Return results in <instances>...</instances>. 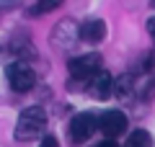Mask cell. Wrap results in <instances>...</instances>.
<instances>
[{
    "instance_id": "6da1fadb",
    "label": "cell",
    "mask_w": 155,
    "mask_h": 147,
    "mask_svg": "<svg viewBox=\"0 0 155 147\" xmlns=\"http://www.w3.org/2000/svg\"><path fill=\"white\" fill-rule=\"evenodd\" d=\"M47 129V111L41 106H31V109L21 111L18 116V124H16V139L18 142H31L44 137Z\"/></svg>"
},
{
    "instance_id": "7a4b0ae2",
    "label": "cell",
    "mask_w": 155,
    "mask_h": 147,
    "mask_svg": "<svg viewBox=\"0 0 155 147\" xmlns=\"http://www.w3.org/2000/svg\"><path fill=\"white\" fill-rule=\"evenodd\" d=\"M67 72L72 75V80L83 83V80H93L96 75L101 72V54L91 52V54H78L67 60Z\"/></svg>"
},
{
    "instance_id": "3957f363",
    "label": "cell",
    "mask_w": 155,
    "mask_h": 147,
    "mask_svg": "<svg viewBox=\"0 0 155 147\" xmlns=\"http://www.w3.org/2000/svg\"><path fill=\"white\" fill-rule=\"evenodd\" d=\"M98 129V116L83 111V114L72 116L70 126H67V137H70V145H83L88 142V137H93V132Z\"/></svg>"
},
{
    "instance_id": "277c9868",
    "label": "cell",
    "mask_w": 155,
    "mask_h": 147,
    "mask_svg": "<svg viewBox=\"0 0 155 147\" xmlns=\"http://www.w3.org/2000/svg\"><path fill=\"white\" fill-rule=\"evenodd\" d=\"M5 75H8V83H11V88L16 93H26L34 88V83H36V75H34V70L28 65H23V62H13V65L5 67Z\"/></svg>"
},
{
    "instance_id": "5b68a950",
    "label": "cell",
    "mask_w": 155,
    "mask_h": 147,
    "mask_svg": "<svg viewBox=\"0 0 155 147\" xmlns=\"http://www.w3.org/2000/svg\"><path fill=\"white\" fill-rule=\"evenodd\" d=\"M98 129L104 132L109 139H114V137H119V134L127 132V116H124L122 111H104V114L98 116Z\"/></svg>"
},
{
    "instance_id": "8992f818",
    "label": "cell",
    "mask_w": 155,
    "mask_h": 147,
    "mask_svg": "<svg viewBox=\"0 0 155 147\" xmlns=\"http://www.w3.org/2000/svg\"><path fill=\"white\" fill-rule=\"evenodd\" d=\"M114 85H116L114 75H111V72H106V70H101L98 75L88 83V93H91V96H96L98 101H106V98L114 96Z\"/></svg>"
},
{
    "instance_id": "52a82bcc",
    "label": "cell",
    "mask_w": 155,
    "mask_h": 147,
    "mask_svg": "<svg viewBox=\"0 0 155 147\" xmlns=\"http://www.w3.org/2000/svg\"><path fill=\"white\" fill-rule=\"evenodd\" d=\"M80 39L88 41V44H101L106 39V23L101 18H88L80 26Z\"/></svg>"
},
{
    "instance_id": "ba28073f",
    "label": "cell",
    "mask_w": 155,
    "mask_h": 147,
    "mask_svg": "<svg viewBox=\"0 0 155 147\" xmlns=\"http://www.w3.org/2000/svg\"><path fill=\"white\" fill-rule=\"evenodd\" d=\"M132 93H134V77L132 75L116 77V85H114V96L116 98H129Z\"/></svg>"
},
{
    "instance_id": "9c48e42d",
    "label": "cell",
    "mask_w": 155,
    "mask_h": 147,
    "mask_svg": "<svg viewBox=\"0 0 155 147\" xmlns=\"http://www.w3.org/2000/svg\"><path fill=\"white\" fill-rule=\"evenodd\" d=\"M124 147H153V137H150L145 129H134L132 134L127 137Z\"/></svg>"
},
{
    "instance_id": "30bf717a",
    "label": "cell",
    "mask_w": 155,
    "mask_h": 147,
    "mask_svg": "<svg viewBox=\"0 0 155 147\" xmlns=\"http://www.w3.org/2000/svg\"><path fill=\"white\" fill-rule=\"evenodd\" d=\"M60 8V3L57 0H44V3H34L31 8H28V16H44V13L49 11H57Z\"/></svg>"
},
{
    "instance_id": "8fae6325",
    "label": "cell",
    "mask_w": 155,
    "mask_h": 147,
    "mask_svg": "<svg viewBox=\"0 0 155 147\" xmlns=\"http://www.w3.org/2000/svg\"><path fill=\"white\" fill-rule=\"evenodd\" d=\"M39 147H60V142L49 134V137H44V139H41V145H39Z\"/></svg>"
},
{
    "instance_id": "7c38bea8",
    "label": "cell",
    "mask_w": 155,
    "mask_h": 147,
    "mask_svg": "<svg viewBox=\"0 0 155 147\" xmlns=\"http://www.w3.org/2000/svg\"><path fill=\"white\" fill-rule=\"evenodd\" d=\"M147 34H150V39H153V44H155V16L147 18Z\"/></svg>"
},
{
    "instance_id": "4fadbf2b",
    "label": "cell",
    "mask_w": 155,
    "mask_h": 147,
    "mask_svg": "<svg viewBox=\"0 0 155 147\" xmlns=\"http://www.w3.org/2000/svg\"><path fill=\"white\" fill-rule=\"evenodd\" d=\"M96 147H119V145H116L114 139H104V142H98V145H96Z\"/></svg>"
},
{
    "instance_id": "5bb4252c",
    "label": "cell",
    "mask_w": 155,
    "mask_h": 147,
    "mask_svg": "<svg viewBox=\"0 0 155 147\" xmlns=\"http://www.w3.org/2000/svg\"><path fill=\"white\" fill-rule=\"evenodd\" d=\"M150 8H155V0H153V3H150Z\"/></svg>"
}]
</instances>
